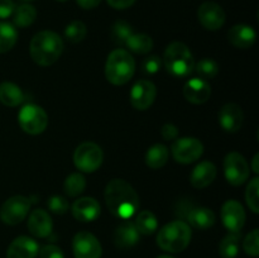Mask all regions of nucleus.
<instances>
[{
  "mask_svg": "<svg viewBox=\"0 0 259 258\" xmlns=\"http://www.w3.org/2000/svg\"><path fill=\"white\" fill-rule=\"evenodd\" d=\"M106 206L114 217L131 219L139 209V196L131 184L123 179H114L105 187Z\"/></svg>",
  "mask_w": 259,
  "mask_h": 258,
  "instance_id": "f257e3e1",
  "label": "nucleus"
},
{
  "mask_svg": "<svg viewBox=\"0 0 259 258\" xmlns=\"http://www.w3.org/2000/svg\"><path fill=\"white\" fill-rule=\"evenodd\" d=\"M65 48L63 39L52 30H42L32 38L29 45L30 57L37 65L47 67L61 57Z\"/></svg>",
  "mask_w": 259,
  "mask_h": 258,
  "instance_id": "f03ea898",
  "label": "nucleus"
},
{
  "mask_svg": "<svg viewBox=\"0 0 259 258\" xmlns=\"http://www.w3.org/2000/svg\"><path fill=\"white\" fill-rule=\"evenodd\" d=\"M136 73V61L125 50H114L105 62V77L115 86L125 85Z\"/></svg>",
  "mask_w": 259,
  "mask_h": 258,
  "instance_id": "7ed1b4c3",
  "label": "nucleus"
},
{
  "mask_svg": "<svg viewBox=\"0 0 259 258\" xmlns=\"http://www.w3.org/2000/svg\"><path fill=\"white\" fill-rule=\"evenodd\" d=\"M191 228L182 220H174L159 229L157 244L168 253H180L189 247L191 242Z\"/></svg>",
  "mask_w": 259,
  "mask_h": 258,
  "instance_id": "20e7f679",
  "label": "nucleus"
},
{
  "mask_svg": "<svg viewBox=\"0 0 259 258\" xmlns=\"http://www.w3.org/2000/svg\"><path fill=\"white\" fill-rule=\"evenodd\" d=\"M163 65L167 72L174 77H187L194 72L195 58L185 43L172 42L164 51Z\"/></svg>",
  "mask_w": 259,
  "mask_h": 258,
  "instance_id": "39448f33",
  "label": "nucleus"
},
{
  "mask_svg": "<svg viewBox=\"0 0 259 258\" xmlns=\"http://www.w3.org/2000/svg\"><path fill=\"white\" fill-rule=\"evenodd\" d=\"M103 149L94 142H83L73 152V164L83 174H93L103 163Z\"/></svg>",
  "mask_w": 259,
  "mask_h": 258,
  "instance_id": "423d86ee",
  "label": "nucleus"
},
{
  "mask_svg": "<svg viewBox=\"0 0 259 258\" xmlns=\"http://www.w3.org/2000/svg\"><path fill=\"white\" fill-rule=\"evenodd\" d=\"M18 123L23 132L30 136H37L47 129L48 115L45 109L40 108L39 105L27 104L20 109L18 114Z\"/></svg>",
  "mask_w": 259,
  "mask_h": 258,
  "instance_id": "0eeeda50",
  "label": "nucleus"
},
{
  "mask_svg": "<svg viewBox=\"0 0 259 258\" xmlns=\"http://www.w3.org/2000/svg\"><path fill=\"white\" fill-rule=\"evenodd\" d=\"M171 152L175 161L182 164H190L196 162L202 156L204 146L197 138L184 137V138H176L171 146Z\"/></svg>",
  "mask_w": 259,
  "mask_h": 258,
  "instance_id": "6e6552de",
  "label": "nucleus"
},
{
  "mask_svg": "<svg viewBox=\"0 0 259 258\" xmlns=\"http://www.w3.org/2000/svg\"><path fill=\"white\" fill-rule=\"evenodd\" d=\"M30 200L22 195H15L9 197L0 209V219L4 224L17 225L27 218L30 210Z\"/></svg>",
  "mask_w": 259,
  "mask_h": 258,
  "instance_id": "1a4fd4ad",
  "label": "nucleus"
},
{
  "mask_svg": "<svg viewBox=\"0 0 259 258\" xmlns=\"http://www.w3.org/2000/svg\"><path fill=\"white\" fill-rule=\"evenodd\" d=\"M249 164L247 159L238 152H230L224 159V175L227 181L233 186H240L249 177Z\"/></svg>",
  "mask_w": 259,
  "mask_h": 258,
  "instance_id": "9d476101",
  "label": "nucleus"
},
{
  "mask_svg": "<svg viewBox=\"0 0 259 258\" xmlns=\"http://www.w3.org/2000/svg\"><path fill=\"white\" fill-rule=\"evenodd\" d=\"M72 249L75 258H100L103 253L100 242L90 232H78L73 237Z\"/></svg>",
  "mask_w": 259,
  "mask_h": 258,
  "instance_id": "9b49d317",
  "label": "nucleus"
},
{
  "mask_svg": "<svg viewBox=\"0 0 259 258\" xmlns=\"http://www.w3.org/2000/svg\"><path fill=\"white\" fill-rule=\"evenodd\" d=\"M157 96V88L152 81L139 80L133 85L131 90V104L139 111L147 110L154 103Z\"/></svg>",
  "mask_w": 259,
  "mask_h": 258,
  "instance_id": "f8f14e48",
  "label": "nucleus"
},
{
  "mask_svg": "<svg viewBox=\"0 0 259 258\" xmlns=\"http://www.w3.org/2000/svg\"><path fill=\"white\" fill-rule=\"evenodd\" d=\"M197 18L205 29L219 30L224 25L227 15L219 4L214 2H205L199 7Z\"/></svg>",
  "mask_w": 259,
  "mask_h": 258,
  "instance_id": "ddd939ff",
  "label": "nucleus"
},
{
  "mask_svg": "<svg viewBox=\"0 0 259 258\" xmlns=\"http://www.w3.org/2000/svg\"><path fill=\"white\" fill-rule=\"evenodd\" d=\"M222 222L229 233H239L245 224V210L237 200H228L222 207Z\"/></svg>",
  "mask_w": 259,
  "mask_h": 258,
  "instance_id": "4468645a",
  "label": "nucleus"
},
{
  "mask_svg": "<svg viewBox=\"0 0 259 258\" xmlns=\"http://www.w3.org/2000/svg\"><path fill=\"white\" fill-rule=\"evenodd\" d=\"M219 124L228 133H237L240 131L244 121V114L238 104L228 103L219 110Z\"/></svg>",
  "mask_w": 259,
  "mask_h": 258,
  "instance_id": "2eb2a0df",
  "label": "nucleus"
},
{
  "mask_svg": "<svg viewBox=\"0 0 259 258\" xmlns=\"http://www.w3.org/2000/svg\"><path fill=\"white\" fill-rule=\"evenodd\" d=\"M184 96L189 103L200 105L206 103L211 96V88L204 78L192 77L184 86Z\"/></svg>",
  "mask_w": 259,
  "mask_h": 258,
  "instance_id": "dca6fc26",
  "label": "nucleus"
},
{
  "mask_svg": "<svg viewBox=\"0 0 259 258\" xmlns=\"http://www.w3.org/2000/svg\"><path fill=\"white\" fill-rule=\"evenodd\" d=\"M100 204H99L98 200L86 196L76 200L72 204L71 211H72L73 218L78 222L90 223L98 219L99 215H100Z\"/></svg>",
  "mask_w": 259,
  "mask_h": 258,
  "instance_id": "f3484780",
  "label": "nucleus"
},
{
  "mask_svg": "<svg viewBox=\"0 0 259 258\" xmlns=\"http://www.w3.org/2000/svg\"><path fill=\"white\" fill-rule=\"evenodd\" d=\"M39 252L37 240L27 235H20L10 243L7 250V258H35Z\"/></svg>",
  "mask_w": 259,
  "mask_h": 258,
  "instance_id": "a211bd4d",
  "label": "nucleus"
},
{
  "mask_svg": "<svg viewBox=\"0 0 259 258\" xmlns=\"http://www.w3.org/2000/svg\"><path fill=\"white\" fill-rule=\"evenodd\" d=\"M28 230L37 238H46L52 233L53 222L51 215L43 209L33 210L28 218Z\"/></svg>",
  "mask_w": 259,
  "mask_h": 258,
  "instance_id": "6ab92c4d",
  "label": "nucleus"
},
{
  "mask_svg": "<svg viewBox=\"0 0 259 258\" xmlns=\"http://www.w3.org/2000/svg\"><path fill=\"white\" fill-rule=\"evenodd\" d=\"M138 229L136 228L134 223L131 220H123L120 224L116 227L115 233H114V243L120 249H128V248L134 247L139 242Z\"/></svg>",
  "mask_w": 259,
  "mask_h": 258,
  "instance_id": "aec40b11",
  "label": "nucleus"
},
{
  "mask_svg": "<svg viewBox=\"0 0 259 258\" xmlns=\"http://www.w3.org/2000/svg\"><path fill=\"white\" fill-rule=\"evenodd\" d=\"M228 39L234 47L240 50H248L252 47L257 39V33L253 27L247 24L233 25L228 32Z\"/></svg>",
  "mask_w": 259,
  "mask_h": 258,
  "instance_id": "412c9836",
  "label": "nucleus"
},
{
  "mask_svg": "<svg viewBox=\"0 0 259 258\" xmlns=\"http://www.w3.org/2000/svg\"><path fill=\"white\" fill-rule=\"evenodd\" d=\"M217 174V166L212 162L202 161L192 169L190 182L195 189H205L214 182Z\"/></svg>",
  "mask_w": 259,
  "mask_h": 258,
  "instance_id": "4be33fe9",
  "label": "nucleus"
},
{
  "mask_svg": "<svg viewBox=\"0 0 259 258\" xmlns=\"http://www.w3.org/2000/svg\"><path fill=\"white\" fill-rule=\"evenodd\" d=\"M187 220H189V224L195 229L206 230L215 224L217 217L209 207L199 206L190 210V212L187 214Z\"/></svg>",
  "mask_w": 259,
  "mask_h": 258,
  "instance_id": "5701e85b",
  "label": "nucleus"
},
{
  "mask_svg": "<svg viewBox=\"0 0 259 258\" xmlns=\"http://www.w3.org/2000/svg\"><path fill=\"white\" fill-rule=\"evenodd\" d=\"M25 96L22 89L13 82H2L0 83V103L4 104L5 106H14L20 105L24 101Z\"/></svg>",
  "mask_w": 259,
  "mask_h": 258,
  "instance_id": "b1692460",
  "label": "nucleus"
},
{
  "mask_svg": "<svg viewBox=\"0 0 259 258\" xmlns=\"http://www.w3.org/2000/svg\"><path fill=\"white\" fill-rule=\"evenodd\" d=\"M13 25L18 28H27L34 23L37 18V10L30 4H20L15 7L14 12L12 14Z\"/></svg>",
  "mask_w": 259,
  "mask_h": 258,
  "instance_id": "393cba45",
  "label": "nucleus"
},
{
  "mask_svg": "<svg viewBox=\"0 0 259 258\" xmlns=\"http://www.w3.org/2000/svg\"><path fill=\"white\" fill-rule=\"evenodd\" d=\"M169 152L164 144L157 143L146 152V164L152 169H159L168 161Z\"/></svg>",
  "mask_w": 259,
  "mask_h": 258,
  "instance_id": "a878e982",
  "label": "nucleus"
},
{
  "mask_svg": "<svg viewBox=\"0 0 259 258\" xmlns=\"http://www.w3.org/2000/svg\"><path fill=\"white\" fill-rule=\"evenodd\" d=\"M240 239L242 234L239 233H229L222 239L219 244V254L222 258H237L240 249Z\"/></svg>",
  "mask_w": 259,
  "mask_h": 258,
  "instance_id": "bb28decb",
  "label": "nucleus"
},
{
  "mask_svg": "<svg viewBox=\"0 0 259 258\" xmlns=\"http://www.w3.org/2000/svg\"><path fill=\"white\" fill-rule=\"evenodd\" d=\"M134 225L138 229L139 234L152 235L153 233H156L157 228H158V219L152 211L143 210V211L137 214Z\"/></svg>",
  "mask_w": 259,
  "mask_h": 258,
  "instance_id": "cd10ccee",
  "label": "nucleus"
},
{
  "mask_svg": "<svg viewBox=\"0 0 259 258\" xmlns=\"http://www.w3.org/2000/svg\"><path fill=\"white\" fill-rule=\"evenodd\" d=\"M125 46L131 52L137 53V55H146L153 48V39L144 33H137V34L133 33L126 39Z\"/></svg>",
  "mask_w": 259,
  "mask_h": 258,
  "instance_id": "c85d7f7f",
  "label": "nucleus"
},
{
  "mask_svg": "<svg viewBox=\"0 0 259 258\" xmlns=\"http://www.w3.org/2000/svg\"><path fill=\"white\" fill-rule=\"evenodd\" d=\"M18 40V32L13 24L0 22V53H7L12 50Z\"/></svg>",
  "mask_w": 259,
  "mask_h": 258,
  "instance_id": "c756f323",
  "label": "nucleus"
},
{
  "mask_svg": "<svg viewBox=\"0 0 259 258\" xmlns=\"http://www.w3.org/2000/svg\"><path fill=\"white\" fill-rule=\"evenodd\" d=\"M85 187L86 180L80 172H73V174L68 175L65 180V184H63V190L70 197H77L78 195L85 191Z\"/></svg>",
  "mask_w": 259,
  "mask_h": 258,
  "instance_id": "7c9ffc66",
  "label": "nucleus"
},
{
  "mask_svg": "<svg viewBox=\"0 0 259 258\" xmlns=\"http://www.w3.org/2000/svg\"><path fill=\"white\" fill-rule=\"evenodd\" d=\"M194 71L199 75L200 78H204V80L207 81L210 78H214L218 75L219 65L212 58H201L199 62L195 63Z\"/></svg>",
  "mask_w": 259,
  "mask_h": 258,
  "instance_id": "2f4dec72",
  "label": "nucleus"
},
{
  "mask_svg": "<svg viewBox=\"0 0 259 258\" xmlns=\"http://www.w3.org/2000/svg\"><path fill=\"white\" fill-rule=\"evenodd\" d=\"M88 28L81 20H73L65 28V38L71 43H80L85 39Z\"/></svg>",
  "mask_w": 259,
  "mask_h": 258,
  "instance_id": "473e14b6",
  "label": "nucleus"
},
{
  "mask_svg": "<svg viewBox=\"0 0 259 258\" xmlns=\"http://www.w3.org/2000/svg\"><path fill=\"white\" fill-rule=\"evenodd\" d=\"M133 34V28L125 20H116L111 28V37L115 43L125 45L126 39Z\"/></svg>",
  "mask_w": 259,
  "mask_h": 258,
  "instance_id": "72a5a7b5",
  "label": "nucleus"
},
{
  "mask_svg": "<svg viewBox=\"0 0 259 258\" xmlns=\"http://www.w3.org/2000/svg\"><path fill=\"white\" fill-rule=\"evenodd\" d=\"M259 179L258 177H254L249 181L248 184L247 190H245V201H247V205L249 206V209L252 210L254 214H258L259 212Z\"/></svg>",
  "mask_w": 259,
  "mask_h": 258,
  "instance_id": "f704fd0d",
  "label": "nucleus"
},
{
  "mask_svg": "<svg viewBox=\"0 0 259 258\" xmlns=\"http://www.w3.org/2000/svg\"><path fill=\"white\" fill-rule=\"evenodd\" d=\"M243 249L250 257L259 255V232L258 229H253L243 240Z\"/></svg>",
  "mask_w": 259,
  "mask_h": 258,
  "instance_id": "c9c22d12",
  "label": "nucleus"
},
{
  "mask_svg": "<svg viewBox=\"0 0 259 258\" xmlns=\"http://www.w3.org/2000/svg\"><path fill=\"white\" fill-rule=\"evenodd\" d=\"M47 207L50 209V211H52L53 214L57 215H63L67 212L70 204H68V200L66 197L60 196V195H55V196H51L47 201Z\"/></svg>",
  "mask_w": 259,
  "mask_h": 258,
  "instance_id": "e433bc0d",
  "label": "nucleus"
},
{
  "mask_svg": "<svg viewBox=\"0 0 259 258\" xmlns=\"http://www.w3.org/2000/svg\"><path fill=\"white\" fill-rule=\"evenodd\" d=\"M161 66L162 61L158 56H149L142 62V71L146 75H156L161 70Z\"/></svg>",
  "mask_w": 259,
  "mask_h": 258,
  "instance_id": "4c0bfd02",
  "label": "nucleus"
},
{
  "mask_svg": "<svg viewBox=\"0 0 259 258\" xmlns=\"http://www.w3.org/2000/svg\"><path fill=\"white\" fill-rule=\"evenodd\" d=\"M39 258H65L62 249L55 244H47L39 249Z\"/></svg>",
  "mask_w": 259,
  "mask_h": 258,
  "instance_id": "58836bf2",
  "label": "nucleus"
},
{
  "mask_svg": "<svg viewBox=\"0 0 259 258\" xmlns=\"http://www.w3.org/2000/svg\"><path fill=\"white\" fill-rule=\"evenodd\" d=\"M15 5L13 0H0V19H7L12 17Z\"/></svg>",
  "mask_w": 259,
  "mask_h": 258,
  "instance_id": "ea45409f",
  "label": "nucleus"
},
{
  "mask_svg": "<svg viewBox=\"0 0 259 258\" xmlns=\"http://www.w3.org/2000/svg\"><path fill=\"white\" fill-rule=\"evenodd\" d=\"M161 134L166 141H174L179 137V128L174 124H164L161 129Z\"/></svg>",
  "mask_w": 259,
  "mask_h": 258,
  "instance_id": "a19ab883",
  "label": "nucleus"
},
{
  "mask_svg": "<svg viewBox=\"0 0 259 258\" xmlns=\"http://www.w3.org/2000/svg\"><path fill=\"white\" fill-rule=\"evenodd\" d=\"M108 4L110 5L111 8L118 10H123V9H128L131 8L132 5L136 3V0H106Z\"/></svg>",
  "mask_w": 259,
  "mask_h": 258,
  "instance_id": "79ce46f5",
  "label": "nucleus"
},
{
  "mask_svg": "<svg viewBox=\"0 0 259 258\" xmlns=\"http://www.w3.org/2000/svg\"><path fill=\"white\" fill-rule=\"evenodd\" d=\"M76 3H77L82 9L90 10L98 7V5L101 3V0H76Z\"/></svg>",
  "mask_w": 259,
  "mask_h": 258,
  "instance_id": "37998d69",
  "label": "nucleus"
},
{
  "mask_svg": "<svg viewBox=\"0 0 259 258\" xmlns=\"http://www.w3.org/2000/svg\"><path fill=\"white\" fill-rule=\"evenodd\" d=\"M258 162H259V154L257 153V154H254V157H253L252 164H250V168L253 169V172H254L255 175L259 174V164H258Z\"/></svg>",
  "mask_w": 259,
  "mask_h": 258,
  "instance_id": "c03bdc74",
  "label": "nucleus"
},
{
  "mask_svg": "<svg viewBox=\"0 0 259 258\" xmlns=\"http://www.w3.org/2000/svg\"><path fill=\"white\" fill-rule=\"evenodd\" d=\"M157 258H174V257H171V255H168V254H161V255H158Z\"/></svg>",
  "mask_w": 259,
  "mask_h": 258,
  "instance_id": "a18cd8bd",
  "label": "nucleus"
},
{
  "mask_svg": "<svg viewBox=\"0 0 259 258\" xmlns=\"http://www.w3.org/2000/svg\"><path fill=\"white\" fill-rule=\"evenodd\" d=\"M57 2H67V0H57Z\"/></svg>",
  "mask_w": 259,
  "mask_h": 258,
  "instance_id": "49530a36",
  "label": "nucleus"
},
{
  "mask_svg": "<svg viewBox=\"0 0 259 258\" xmlns=\"http://www.w3.org/2000/svg\"><path fill=\"white\" fill-rule=\"evenodd\" d=\"M23 2H33V0H23Z\"/></svg>",
  "mask_w": 259,
  "mask_h": 258,
  "instance_id": "de8ad7c7",
  "label": "nucleus"
}]
</instances>
